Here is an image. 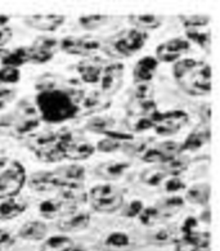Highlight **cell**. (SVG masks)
<instances>
[{
  "instance_id": "6da1fadb",
  "label": "cell",
  "mask_w": 220,
  "mask_h": 251,
  "mask_svg": "<svg viewBox=\"0 0 220 251\" xmlns=\"http://www.w3.org/2000/svg\"><path fill=\"white\" fill-rule=\"evenodd\" d=\"M174 76L187 93L202 96L211 92V67L195 59H180L174 66Z\"/></svg>"
},
{
  "instance_id": "7a4b0ae2",
  "label": "cell",
  "mask_w": 220,
  "mask_h": 251,
  "mask_svg": "<svg viewBox=\"0 0 220 251\" xmlns=\"http://www.w3.org/2000/svg\"><path fill=\"white\" fill-rule=\"evenodd\" d=\"M38 107L43 119L49 123L73 119L77 112V106L69 94L59 89H45L38 96Z\"/></svg>"
},
{
  "instance_id": "3957f363",
  "label": "cell",
  "mask_w": 220,
  "mask_h": 251,
  "mask_svg": "<svg viewBox=\"0 0 220 251\" xmlns=\"http://www.w3.org/2000/svg\"><path fill=\"white\" fill-rule=\"evenodd\" d=\"M26 182L24 168L8 157H0V199L17 196Z\"/></svg>"
},
{
  "instance_id": "277c9868",
  "label": "cell",
  "mask_w": 220,
  "mask_h": 251,
  "mask_svg": "<svg viewBox=\"0 0 220 251\" xmlns=\"http://www.w3.org/2000/svg\"><path fill=\"white\" fill-rule=\"evenodd\" d=\"M89 197L94 209L102 213H114L120 209L124 202L122 192L112 184L94 187L90 191Z\"/></svg>"
},
{
  "instance_id": "5b68a950",
  "label": "cell",
  "mask_w": 220,
  "mask_h": 251,
  "mask_svg": "<svg viewBox=\"0 0 220 251\" xmlns=\"http://www.w3.org/2000/svg\"><path fill=\"white\" fill-rule=\"evenodd\" d=\"M147 39L148 36L145 31L133 28L122 35L120 39L111 42L110 52L111 54L117 55V57H129L138 50H141L142 47L147 42Z\"/></svg>"
},
{
  "instance_id": "8992f818",
  "label": "cell",
  "mask_w": 220,
  "mask_h": 251,
  "mask_svg": "<svg viewBox=\"0 0 220 251\" xmlns=\"http://www.w3.org/2000/svg\"><path fill=\"white\" fill-rule=\"evenodd\" d=\"M191 48L188 40L186 39H171L157 47V59L162 62H174L178 61L183 54H186Z\"/></svg>"
},
{
  "instance_id": "52a82bcc",
  "label": "cell",
  "mask_w": 220,
  "mask_h": 251,
  "mask_svg": "<svg viewBox=\"0 0 220 251\" xmlns=\"http://www.w3.org/2000/svg\"><path fill=\"white\" fill-rule=\"evenodd\" d=\"M99 47L100 43L96 39L73 38V36L63 39L62 42L59 43V48L62 49L63 52L77 55H89L90 53L99 49Z\"/></svg>"
},
{
  "instance_id": "ba28073f",
  "label": "cell",
  "mask_w": 220,
  "mask_h": 251,
  "mask_svg": "<svg viewBox=\"0 0 220 251\" xmlns=\"http://www.w3.org/2000/svg\"><path fill=\"white\" fill-rule=\"evenodd\" d=\"M66 21V17L63 14H34V16H28L24 18L26 25L30 27L40 30V31L53 32L58 30Z\"/></svg>"
},
{
  "instance_id": "9c48e42d",
  "label": "cell",
  "mask_w": 220,
  "mask_h": 251,
  "mask_svg": "<svg viewBox=\"0 0 220 251\" xmlns=\"http://www.w3.org/2000/svg\"><path fill=\"white\" fill-rule=\"evenodd\" d=\"M28 184L32 189H36L39 192H50L63 187L62 180L58 178V176L55 173L49 172H40L31 176Z\"/></svg>"
},
{
  "instance_id": "30bf717a",
  "label": "cell",
  "mask_w": 220,
  "mask_h": 251,
  "mask_svg": "<svg viewBox=\"0 0 220 251\" xmlns=\"http://www.w3.org/2000/svg\"><path fill=\"white\" fill-rule=\"evenodd\" d=\"M187 115L184 112L176 111V112H171V114H166L165 116L161 117V120L156 125L157 133L161 135H169L174 134L176 131L186 124Z\"/></svg>"
},
{
  "instance_id": "8fae6325",
  "label": "cell",
  "mask_w": 220,
  "mask_h": 251,
  "mask_svg": "<svg viewBox=\"0 0 220 251\" xmlns=\"http://www.w3.org/2000/svg\"><path fill=\"white\" fill-rule=\"evenodd\" d=\"M26 209V201L17 196L0 199V219H12L24 213Z\"/></svg>"
},
{
  "instance_id": "7c38bea8",
  "label": "cell",
  "mask_w": 220,
  "mask_h": 251,
  "mask_svg": "<svg viewBox=\"0 0 220 251\" xmlns=\"http://www.w3.org/2000/svg\"><path fill=\"white\" fill-rule=\"evenodd\" d=\"M158 61L153 57H145L135 65L134 79L139 84H147L156 73Z\"/></svg>"
},
{
  "instance_id": "4fadbf2b",
  "label": "cell",
  "mask_w": 220,
  "mask_h": 251,
  "mask_svg": "<svg viewBox=\"0 0 220 251\" xmlns=\"http://www.w3.org/2000/svg\"><path fill=\"white\" fill-rule=\"evenodd\" d=\"M90 215L86 213H71L67 214L63 220L59 223V229L65 232H73L85 228L89 224Z\"/></svg>"
},
{
  "instance_id": "5bb4252c",
  "label": "cell",
  "mask_w": 220,
  "mask_h": 251,
  "mask_svg": "<svg viewBox=\"0 0 220 251\" xmlns=\"http://www.w3.org/2000/svg\"><path fill=\"white\" fill-rule=\"evenodd\" d=\"M94 152V147L86 141H71L66 147L65 157L71 160H84Z\"/></svg>"
},
{
  "instance_id": "9a60e30c",
  "label": "cell",
  "mask_w": 220,
  "mask_h": 251,
  "mask_svg": "<svg viewBox=\"0 0 220 251\" xmlns=\"http://www.w3.org/2000/svg\"><path fill=\"white\" fill-rule=\"evenodd\" d=\"M54 173L62 180L63 187L67 184H81L84 179V169L79 165L63 166Z\"/></svg>"
},
{
  "instance_id": "2e32d148",
  "label": "cell",
  "mask_w": 220,
  "mask_h": 251,
  "mask_svg": "<svg viewBox=\"0 0 220 251\" xmlns=\"http://www.w3.org/2000/svg\"><path fill=\"white\" fill-rule=\"evenodd\" d=\"M121 73L122 69L121 66L112 65L106 67L104 75L100 77L102 79V88L107 93H114L115 90L119 88V84L121 81Z\"/></svg>"
},
{
  "instance_id": "e0dca14e",
  "label": "cell",
  "mask_w": 220,
  "mask_h": 251,
  "mask_svg": "<svg viewBox=\"0 0 220 251\" xmlns=\"http://www.w3.org/2000/svg\"><path fill=\"white\" fill-rule=\"evenodd\" d=\"M127 168V164L125 162H117V161H110L100 164L98 168L96 169L97 174L100 178L106 179V180H114V179L120 178L124 174L125 169Z\"/></svg>"
},
{
  "instance_id": "ac0fdd59",
  "label": "cell",
  "mask_w": 220,
  "mask_h": 251,
  "mask_svg": "<svg viewBox=\"0 0 220 251\" xmlns=\"http://www.w3.org/2000/svg\"><path fill=\"white\" fill-rule=\"evenodd\" d=\"M79 73L84 81L94 84L102 77V67L97 61H85L79 66Z\"/></svg>"
},
{
  "instance_id": "d6986e66",
  "label": "cell",
  "mask_w": 220,
  "mask_h": 251,
  "mask_svg": "<svg viewBox=\"0 0 220 251\" xmlns=\"http://www.w3.org/2000/svg\"><path fill=\"white\" fill-rule=\"evenodd\" d=\"M47 226L42 222H28L20 229L18 234L24 240H42L47 236Z\"/></svg>"
},
{
  "instance_id": "ffe728a7",
  "label": "cell",
  "mask_w": 220,
  "mask_h": 251,
  "mask_svg": "<svg viewBox=\"0 0 220 251\" xmlns=\"http://www.w3.org/2000/svg\"><path fill=\"white\" fill-rule=\"evenodd\" d=\"M129 20L134 25L135 28L141 31H145L148 28H157L162 22L161 17L156 14H131Z\"/></svg>"
},
{
  "instance_id": "44dd1931",
  "label": "cell",
  "mask_w": 220,
  "mask_h": 251,
  "mask_svg": "<svg viewBox=\"0 0 220 251\" xmlns=\"http://www.w3.org/2000/svg\"><path fill=\"white\" fill-rule=\"evenodd\" d=\"M179 20L187 30L206 27L210 22V17L205 14H180Z\"/></svg>"
},
{
  "instance_id": "7402d4cb",
  "label": "cell",
  "mask_w": 220,
  "mask_h": 251,
  "mask_svg": "<svg viewBox=\"0 0 220 251\" xmlns=\"http://www.w3.org/2000/svg\"><path fill=\"white\" fill-rule=\"evenodd\" d=\"M210 196V188L206 184H198L189 189L187 199L193 203H206Z\"/></svg>"
},
{
  "instance_id": "603a6c76",
  "label": "cell",
  "mask_w": 220,
  "mask_h": 251,
  "mask_svg": "<svg viewBox=\"0 0 220 251\" xmlns=\"http://www.w3.org/2000/svg\"><path fill=\"white\" fill-rule=\"evenodd\" d=\"M187 38L188 40H192L196 44L201 45L203 49H209L211 45V32L202 31V28L187 30Z\"/></svg>"
},
{
  "instance_id": "cb8c5ba5",
  "label": "cell",
  "mask_w": 220,
  "mask_h": 251,
  "mask_svg": "<svg viewBox=\"0 0 220 251\" xmlns=\"http://www.w3.org/2000/svg\"><path fill=\"white\" fill-rule=\"evenodd\" d=\"M108 21V16L104 14H89V16H83L80 17L79 24L83 26L85 30H94L100 26H103Z\"/></svg>"
},
{
  "instance_id": "d4e9b609",
  "label": "cell",
  "mask_w": 220,
  "mask_h": 251,
  "mask_svg": "<svg viewBox=\"0 0 220 251\" xmlns=\"http://www.w3.org/2000/svg\"><path fill=\"white\" fill-rule=\"evenodd\" d=\"M130 240L126 234L122 232H115L111 233L108 237L106 238V246L107 248L114 249V250H120V249H125L129 246Z\"/></svg>"
},
{
  "instance_id": "484cf974",
  "label": "cell",
  "mask_w": 220,
  "mask_h": 251,
  "mask_svg": "<svg viewBox=\"0 0 220 251\" xmlns=\"http://www.w3.org/2000/svg\"><path fill=\"white\" fill-rule=\"evenodd\" d=\"M168 176V172H165L164 169H152V170H146L145 174H143V180L151 186H157L164 180V178Z\"/></svg>"
},
{
  "instance_id": "4316f807",
  "label": "cell",
  "mask_w": 220,
  "mask_h": 251,
  "mask_svg": "<svg viewBox=\"0 0 220 251\" xmlns=\"http://www.w3.org/2000/svg\"><path fill=\"white\" fill-rule=\"evenodd\" d=\"M18 79H20V71L16 67L4 66L3 69H0V83L13 84L17 83Z\"/></svg>"
},
{
  "instance_id": "83f0119b",
  "label": "cell",
  "mask_w": 220,
  "mask_h": 251,
  "mask_svg": "<svg viewBox=\"0 0 220 251\" xmlns=\"http://www.w3.org/2000/svg\"><path fill=\"white\" fill-rule=\"evenodd\" d=\"M207 139V137H203L202 131L198 133V131H195L192 134L189 135L188 139H187L184 148H191V150H197L198 147L202 146V143Z\"/></svg>"
},
{
  "instance_id": "f1b7e54d",
  "label": "cell",
  "mask_w": 220,
  "mask_h": 251,
  "mask_svg": "<svg viewBox=\"0 0 220 251\" xmlns=\"http://www.w3.org/2000/svg\"><path fill=\"white\" fill-rule=\"evenodd\" d=\"M112 125V121L110 119H96V120H92L88 125L89 129L94 131H102V130H107L108 127Z\"/></svg>"
},
{
  "instance_id": "f546056e",
  "label": "cell",
  "mask_w": 220,
  "mask_h": 251,
  "mask_svg": "<svg viewBox=\"0 0 220 251\" xmlns=\"http://www.w3.org/2000/svg\"><path fill=\"white\" fill-rule=\"evenodd\" d=\"M165 188L168 192H178V191L184 188V183H183L179 178H171L169 179L168 182L165 183Z\"/></svg>"
},
{
  "instance_id": "4dcf8cb0",
  "label": "cell",
  "mask_w": 220,
  "mask_h": 251,
  "mask_svg": "<svg viewBox=\"0 0 220 251\" xmlns=\"http://www.w3.org/2000/svg\"><path fill=\"white\" fill-rule=\"evenodd\" d=\"M12 36H13V31H12L11 27L0 26V48L11 42Z\"/></svg>"
},
{
  "instance_id": "1f68e13d",
  "label": "cell",
  "mask_w": 220,
  "mask_h": 251,
  "mask_svg": "<svg viewBox=\"0 0 220 251\" xmlns=\"http://www.w3.org/2000/svg\"><path fill=\"white\" fill-rule=\"evenodd\" d=\"M183 205V200L179 199V197H171V199H168L164 201V203L161 205V209L164 211H168V210L178 209Z\"/></svg>"
},
{
  "instance_id": "d6a6232c",
  "label": "cell",
  "mask_w": 220,
  "mask_h": 251,
  "mask_svg": "<svg viewBox=\"0 0 220 251\" xmlns=\"http://www.w3.org/2000/svg\"><path fill=\"white\" fill-rule=\"evenodd\" d=\"M119 147V141L117 139H104L98 145V148H99L100 151L104 152H111L116 150Z\"/></svg>"
},
{
  "instance_id": "836d02e7",
  "label": "cell",
  "mask_w": 220,
  "mask_h": 251,
  "mask_svg": "<svg viewBox=\"0 0 220 251\" xmlns=\"http://www.w3.org/2000/svg\"><path fill=\"white\" fill-rule=\"evenodd\" d=\"M8 16H4V14H0V26H7L8 22Z\"/></svg>"
}]
</instances>
